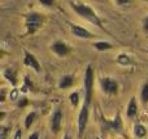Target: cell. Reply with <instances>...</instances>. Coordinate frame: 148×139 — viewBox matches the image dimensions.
I'll use <instances>...</instances> for the list:
<instances>
[{
  "mask_svg": "<svg viewBox=\"0 0 148 139\" xmlns=\"http://www.w3.org/2000/svg\"><path fill=\"white\" fill-rule=\"evenodd\" d=\"M61 118H62L61 111H60V109H56L55 113L52 114V117H51V129L53 130L55 133L59 131L60 125H61Z\"/></svg>",
  "mask_w": 148,
  "mask_h": 139,
  "instance_id": "cell-6",
  "label": "cell"
},
{
  "mask_svg": "<svg viewBox=\"0 0 148 139\" xmlns=\"http://www.w3.org/2000/svg\"><path fill=\"white\" fill-rule=\"evenodd\" d=\"M7 134H8V127H1V134H0V138L1 139H5L7 138Z\"/></svg>",
  "mask_w": 148,
  "mask_h": 139,
  "instance_id": "cell-20",
  "label": "cell"
},
{
  "mask_svg": "<svg viewBox=\"0 0 148 139\" xmlns=\"http://www.w3.org/2000/svg\"><path fill=\"white\" fill-rule=\"evenodd\" d=\"M25 65L26 66L33 68V69L36 70V72L40 70V68H39V62L36 61V59L34 57V55L29 53V52H26V55H25Z\"/></svg>",
  "mask_w": 148,
  "mask_h": 139,
  "instance_id": "cell-9",
  "label": "cell"
},
{
  "mask_svg": "<svg viewBox=\"0 0 148 139\" xmlns=\"http://www.w3.org/2000/svg\"><path fill=\"white\" fill-rule=\"evenodd\" d=\"M72 7L78 12V14H81L82 17L87 18L88 21H91V22H94L95 25H97V26L101 27V21L99 20V17L96 16V13H95L90 7H87V5H84V4L78 5V4H74V3H72Z\"/></svg>",
  "mask_w": 148,
  "mask_h": 139,
  "instance_id": "cell-1",
  "label": "cell"
},
{
  "mask_svg": "<svg viewBox=\"0 0 148 139\" xmlns=\"http://www.w3.org/2000/svg\"><path fill=\"white\" fill-rule=\"evenodd\" d=\"M40 4H44V5H52L53 4V1H51V0H40Z\"/></svg>",
  "mask_w": 148,
  "mask_h": 139,
  "instance_id": "cell-21",
  "label": "cell"
},
{
  "mask_svg": "<svg viewBox=\"0 0 148 139\" xmlns=\"http://www.w3.org/2000/svg\"><path fill=\"white\" fill-rule=\"evenodd\" d=\"M29 139H38V133H34V134H31Z\"/></svg>",
  "mask_w": 148,
  "mask_h": 139,
  "instance_id": "cell-25",
  "label": "cell"
},
{
  "mask_svg": "<svg viewBox=\"0 0 148 139\" xmlns=\"http://www.w3.org/2000/svg\"><path fill=\"white\" fill-rule=\"evenodd\" d=\"M4 77L7 78L8 81H9L12 85H16V78H14V72H13L12 69H7L4 72Z\"/></svg>",
  "mask_w": 148,
  "mask_h": 139,
  "instance_id": "cell-13",
  "label": "cell"
},
{
  "mask_svg": "<svg viewBox=\"0 0 148 139\" xmlns=\"http://www.w3.org/2000/svg\"><path fill=\"white\" fill-rule=\"evenodd\" d=\"M142 101L143 103L148 101V85L147 83L143 86V90H142Z\"/></svg>",
  "mask_w": 148,
  "mask_h": 139,
  "instance_id": "cell-17",
  "label": "cell"
},
{
  "mask_svg": "<svg viewBox=\"0 0 148 139\" xmlns=\"http://www.w3.org/2000/svg\"><path fill=\"white\" fill-rule=\"evenodd\" d=\"M64 139H70V137H69V135H65Z\"/></svg>",
  "mask_w": 148,
  "mask_h": 139,
  "instance_id": "cell-27",
  "label": "cell"
},
{
  "mask_svg": "<svg viewBox=\"0 0 148 139\" xmlns=\"http://www.w3.org/2000/svg\"><path fill=\"white\" fill-rule=\"evenodd\" d=\"M143 27H144V30L148 31V17L144 20V23H143Z\"/></svg>",
  "mask_w": 148,
  "mask_h": 139,
  "instance_id": "cell-24",
  "label": "cell"
},
{
  "mask_svg": "<svg viewBox=\"0 0 148 139\" xmlns=\"http://www.w3.org/2000/svg\"><path fill=\"white\" fill-rule=\"evenodd\" d=\"M134 133H135V135L138 138H143L144 135H146V127L138 124V125H135V126H134Z\"/></svg>",
  "mask_w": 148,
  "mask_h": 139,
  "instance_id": "cell-12",
  "label": "cell"
},
{
  "mask_svg": "<svg viewBox=\"0 0 148 139\" xmlns=\"http://www.w3.org/2000/svg\"><path fill=\"white\" fill-rule=\"evenodd\" d=\"M72 83H73V77L72 75H69V74H66V75H64V77L60 79L59 87L60 88H66V87H69Z\"/></svg>",
  "mask_w": 148,
  "mask_h": 139,
  "instance_id": "cell-10",
  "label": "cell"
},
{
  "mask_svg": "<svg viewBox=\"0 0 148 139\" xmlns=\"http://www.w3.org/2000/svg\"><path fill=\"white\" fill-rule=\"evenodd\" d=\"M101 86L103 90L107 94H116L117 92V82L114 79H110V78H104L101 81Z\"/></svg>",
  "mask_w": 148,
  "mask_h": 139,
  "instance_id": "cell-5",
  "label": "cell"
},
{
  "mask_svg": "<svg viewBox=\"0 0 148 139\" xmlns=\"http://www.w3.org/2000/svg\"><path fill=\"white\" fill-rule=\"evenodd\" d=\"M52 49L56 52L59 56H65L66 53H69V47L62 42H56L52 44Z\"/></svg>",
  "mask_w": 148,
  "mask_h": 139,
  "instance_id": "cell-7",
  "label": "cell"
},
{
  "mask_svg": "<svg viewBox=\"0 0 148 139\" xmlns=\"http://www.w3.org/2000/svg\"><path fill=\"white\" fill-rule=\"evenodd\" d=\"M117 61H118V64H121V65L130 64V59H129L127 55H120V56L117 57Z\"/></svg>",
  "mask_w": 148,
  "mask_h": 139,
  "instance_id": "cell-15",
  "label": "cell"
},
{
  "mask_svg": "<svg viewBox=\"0 0 148 139\" xmlns=\"http://www.w3.org/2000/svg\"><path fill=\"white\" fill-rule=\"evenodd\" d=\"M21 135H22L21 130H17V131H16V135H14V139H21Z\"/></svg>",
  "mask_w": 148,
  "mask_h": 139,
  "instance_id": "cell-23",
  "label": "cell"
},
{
  "mask_svg": "<svg viewBox=\"0 0 148 139\" xmlns=\"http://www.w3.org/2000/svg\"><path fill=\"white\" fill-rule=\"evenodd\" d=\"M10 99H12V100H16V99H17V90L12 91V94H10Z\"/></svg>",
  "mask_w": 148,
  "mask_h": 139,
  "instance_id": "cell-22",
  "label": "cell"
},
{
  "mask_svg": "<svg viewBox=\"0 0 148 139\" xmlns=\"http://www.w3.org/2000/svg\"><path fill=\"white\" fill-rule=\"evenodd\" d=\"M87 117H88V111H87V107L83 105V108L81 109V113H79V117H78V133H79V135H82L84 127H86Z\"/></svg>",
  "mask_w": 148,
  "mask_h": 139,
  "instance_id": "cell-4",
  "label": "cell"
},
{
  "mask_svg": "<svg viewBox=\"0 0 148 139\" xmlns=\"http://www.w3.org/2000/svg\"><path fill=\"white\" fill-rule=\"evenodd\" d=\"M92 81H94V73L92 68L88 66L86 69V75H84V87H86V103H90L92 96Z\"/></svg>",
  "mask_w": 148,
  "mask_h": 139,
  "instance_id": "cell-3",
  "label": "cell"
},
{
  "mask_svg": "<svg viewBox=\"0 0 148 139\" xmlns=\"http://www.w3.org/2000/svg\"><path fill=\"white\" fill-rule=\"evenodd\" d=\"M72 33L73 35L78 36V38H91V34H90L88 30H86V29L81 27V26L78 25H73L72 26Z\"/></svg>",
  "mask_w": 148,
  "mask_h": 139,
  "instance_id": "cell-8",
  "label": "cell"
},
{
  "mask_svg": "<svg viewBox=\"0 0 148 139\" xmlns=\"http://www.w3.org/2000/svg\"><path fill=\"white\" fill-rule=\"evenodd\" d=\"M113 127H114L116 130H120L121 129V120H120V117H116V122H113Z\"/></svg>",
  "mask_w": 148,
  "mask_h": 139,
  "instance_id": "cell-19",
  "label": "cell"
},
{
  "mask_svg": "<svg viewBox=\"0 0 148 139\" xmlns=\"http://www.w3.org/2000/svg\"><path fill=\"white\" fill-rule=\"evenodd\" d=\"M135 113H136V101H135V99L133 98L130 100V103H129V107H127V116L133 117V116H135Z\"/></svg>",
  "mask_w": 148,
  "mask_h": 139,
  "instance_id": "cell-11",
  "label": "cell"
},
{
  "mask_svg": "<svg viewBox=\"0 0 148 139\" xmlns=\"http://www.w3.org/2000/svg\"><path fill=\"white\" fill-rule=\"evenodd\" d=\"M95 48L96 49H109L110 47V43H107V42H97V43L94 44Z\"/></svg>",
  "mask_w": 148,
  "mask_h": 139,
  "instance_id": "cell-14",
  "label": "cell"
},
{
  "mask_svg": "<svg viewBox=\"0 0 148 139\" xmlns=\"http://www.w3.org/2000/svg\"><path fill=\"white\" fill-rule=\"evenodd\" d=\"M4 96H5V91L4 90H1V101H4Z\"/></svg>",
  "mask_w": 148,
  "mask_h": 139,
  "instance_id": "cell-26",
  "label": "cell"
},
{
  "mask_svg": "<svg viewBox=\"0 0 148 139\" xmlns=\"http://www.w3.org/2000/svg\"><path fill=\"white\" fill-rule=\"evenodd\" d=\"M34 118H35V112H30V113L27 114V117H26V120H25V126L30 127V125L33 124Z\"/></svg>",
  "mask_w": 148,
  "mask_h": 139,
  "instance_id": "cell-16",
  "label": "cell"
},
{
  "mask_svg": "<svg viewBox=\"0 0 148 139\" xmlns=\"http://www.w3.org/2000/svg\"><path fill=\"white\" fill-rule=\"evenodd\" d=\"M70 101H72L73 105H77V104H78V94L77 92L72 94V95H70Z\"/></svg>",
  "mask_w": 148,
  "mask_h": 139,
  "instance_id": "cell-18",
  "label": "cell"
},
{
  "mask_svg": "<svg viewBox=\"0 0 148 139\" xmlns=\"http://www.w3.org/2000/svg\"><path fill=\"white\" fill-rule=\"evenodd\" d=\"M43 22V18L38 13H30L26 17V27H27V33H34Z\"/></svg>",
  "mask_w": 148,
  "mask_h": 139,
  "instance_id": "cell-2",
  "label": "cell"
}]
</instances>
